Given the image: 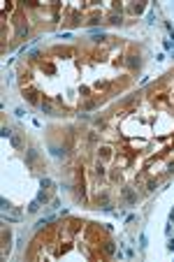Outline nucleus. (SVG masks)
Here are the masks:
<instances>
[{
	"label": "nucleus",
	"instance_id": "f257e3e1",
	"mask_svg": "<svg viewBox=\"0 0 174 262\" xmlns=\"http://www.w3.org/2000/svg\"><path fill=\"white\" fill-rule=\"evenodd\" d=\"M40 209V200H35V202H30V206H28V211H37Z\"/></svg>",
	"mask_w": 174,
	"mask_h": 262
}]
</instances>
